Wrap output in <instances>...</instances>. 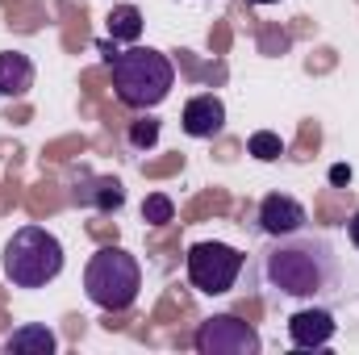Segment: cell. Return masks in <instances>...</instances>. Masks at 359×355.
Listing matches in <instances>:
<instances>
[{"label": "cell", "mask_w": 359, "mask_h": 355, "mask_svg": "<svg viewBox=\"0 0 359 355\" xmlns=\"http://www.w3.org/2000/svg\"><path fill=\"white\" fill-rule=\"evenodd\" d=\"M264 280L284 297L313 301L339 284V255H334L330 239L297 230V234L276 239L264 251Z\"/></svg>", "instance_id": "1"}, {"label": "cell", "mask_w": 359, "mask_h": 355, "mask_svg": "<svg viewBox=\"0 0 359 355\" xmlns=\"http://www.w3.org/2000/svg\"><path fill=\"white\" fill-rule=\"evenodd\" d=\"M113 88L117 100L130 105V109H155L168 100V92L176 84V67L163 51H151V46H130V51H117L113 55Z\"/></svg>", "instance_id": "2"}, {"label": "cell", "mask_w": 359, "mask_h": 355, "mask_svg": "<svg viewBox=\"0 0 359 355\" xmlns=\"http://www.w3.org/2000/svg\"><path fill=\"white\" fill-rule=\"evenodd\" d=\"M0 264H4V276L13 280V288H46L63 272V243L42 226H21L4 243Z\"/></svg>", "instance_id": "3"}, {"label": "cell", "mask_w": 359, "mask_h": 355, "mask_svg": "<svg viewBox=\"0 0 359 355\" xmlns=\"http://www.w3.org/2000/svg\"><path fill=\"white\" fill-rule=\"evenodd\" d=\"M84 288H88L92 305H100L109 314L130 309L138 301V288H142V267L121 247H100L84 267Z\"/></svg>", "instance_id": "4"}, {"label": "cell", "mask_w": 359, "mask_h": 355, "mask_svg": "<svg viewBox=\"0 0 359 355\" xmlns=\"http://www.w3.org/2000/svg\"><path fill=\"white\" fill-rule=\"evenodd\" d=\"M247 255L230 243H192L188 255H184V272H188V284L205 297H222L238 284Z\"/></svg>", "instance_id": "5"}, {"label": "cell", "mask_w": 359, "mask_h": 355, "mask_svg": "<svg viewBox=\"0 0 359 355\" xmlns=\"http://www.w3.org/2000/svg\"><path fill=\"white\" fill-rule=\"evenodd\" d=\"M192 347L201 355H259V330L234 314H213L196 326Z\"/></svg>", "instance_id": "6"}, {"label": "cell", "mask_w": 359, "mask_h": 355, "mask_svg": "<svg viewBox=\"0 0 359 355\" xmlns=\"http://www.w3.org/2000/svg\"><path fill=\"white\" fill-rule=\"evenodd\" d=\"M305 222H309L305 205L297 196H288V192H268L259 201V226H264V234H271V239L297 234V230H305Z\"/></svg>", "instance_id": "7"}, {"label": "cell", "mask_w": 359, "mask_h": 355, "mask_svg": "<svg viewBox=\"0 0 359 355\" xmlns=\"http://www.w3.org/2000/svg\"><path fill=\"white\" fill-rule=\"evenodd\" d=\"M180 126H184L188 138H213V134H222V126H226V105H222V96H213V92L192 96V100L184 105Z\"/></svg>", "instance_id": "8"}, {"label": "cell", "mask_w": 359, "mask_h": 355, "mask_svg": "<svg viewBox=\"0 0 359 355\" xmlns=\"http://www.w3.org/2000/svg\"><path fill=\"white\" fill-rule=\"evenodd\" d=\"M288 339L301 351H318L334 339V314L330 309H297L288 318Z\"/></svg>", "instance_id": "9"}, {"label": "cell", "mask_w": 359, "mask_h": 355, "mask_svg": "<svg viewBox=\"0 0 359 355\" xmlns=\"http://www.w3.org/2000/svg\"><path fill=\"white\" fill-rule=\"evenodd\" d=\"M34 88V63L21 51H0V96H25Z\"/></svg>", "instance_id": "10"}, {"label": "cell", "mask_w": 359, "mask_h": 355, "mask_svg": "<svg viewBox=\"0 0 359 355\" xmlns=\"http://www.w3.org/2000/svg\"><path fill=\"white\" fill-rule=\"evenodd\" d=\"M76 196L84 205H92V209H100V213H117L126 205V188H121V180H113V176L84 180V188H76Z\"/></svg>", "instance_id": "11"}, {"label": "cell", "mask_w": 359, "mask_h": 355, "mask_svg": "<svg viewBox=\"0 0 359 355\" xmlns=\"http://www.w3.org/2000/svg\"><path fill=\"white\" fill-rule=\"evenodd\" d=\"M55 347H59L55 330H46V326H38V322L13 330V335L4 339V351H13V355H50Z\"/></svg>", "instance_id": "12"}, {"label": "cell", "mask_w": 359, "mask_h": 355, "mask_svg": "<svg viewBox=\"0 0 359 355\" xmlns=\"http://www.w3.org/2000/svg\"><path fill=\"white\" fill-rule=\"evenodd\" d=\"M138 34H142V13L134 4H121L109 13V38L113 42H138Z\"/></svg>", "instance_id": "13"}, {"label": "cell", "mask_w": 359, "mask_h": 355, "mask_svg": "<svg viewBox=\"0 0 359 355\" xmlns=\"http://www.w3.org/2000/svg\"><path fill=\"white\" fill-rule=\"evenodd\" d=\"M172 217H176V205H172L168 192H151V196L142 201V222H147V226H168Z\"/></svg>", "instance_id": "14"}, {"label": "cell", "mask_w": 359, "mask_h": 355, "mask_svg": "<svg viewBox=\"0 0 359 355\" xmlns=\"http://www.w3.org/2000/svg\"><path fill=\"white\" fill-rule=\"evenodd\" d=\"M247 151H251L255 159H264V163H276V159L284 155V142H280V134H271V130H255V134L247 138Z\"/></svg>", "instance_id": "15"}, {"label": "cell", "mask_w": 359, "mask_h": 355, "mask_svg": "<svg viewBox=\"0 0 359 355\" xmlns=\"http://www.w3.org/2000/svg\"><path fill=\"white\" fill-rule=\"evenodd\" d=\"M159 142V121L155 117H138V121H130V147H155Z\"/></svg>", "instance_id": "16"}, {"label": "cell", "mask_w": 359, "mask_h": 355, "mask_svg": "<svg viewBox=\"0 0 359 355\" xmlns=\"http://www.w3.org/2000/svg\"><path fill=\"white\" fill-rule=\"evenodd\" d=\"M330 180H334V184H351V168H343V163L330 168Z\"/></svg>", "instance_id": "17"}, {"label": "cell", "mask_w": 359, "mask_h": 355, "mask_svg": "<svg viewBox=\"0 0 359 355\" xmlns=\"http://www.w3.org/2000/svg\"><path fill=\"white\" fill-rule=\"evenodd\" d=\"M347 234H351V243L359 247V209L351 213V222H347Z\"/></svg>", "instance_id": "18"}, {"label": "cell", "mask_w": 359, "mask_h": 355, "mask_svg": "<svg viewBox=\"0 0 359 355\" xmlns=\"http://www.w3.org/2000/svg\"><path fill=\"white\" fill-rule=\"evenodd\" d=\"M251 4H280V0H251Z\"/></svg>", "instance_id": "19"}]
</instances>
